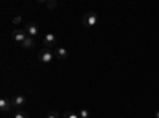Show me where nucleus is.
<instances>
[{"mask_svg":"<svg viewBox=\"0 0 159 118\" xmlns=\"http://www.w3.org/2000/svg\"><path fill=\"white\" fill-rule=\"evenodd\" d=\"M38 59L43 64H49V62H52V59H54V53H52L49 48H43L42 51H38Z\"/></svg>","mask_w":159,"mask_h":118,"instance_id":"f257e3e1","label":"nucleus"},{"mask_svg":"<svg viewBox=\"0 0 159 118\" xmlns=\"http://www.w3.org/2000/svg\"><path fill=\"white\" fill-rule=\"evenodd\" d=\"M81 21H83V26H86V27H94V26L97 24V15L94 11H89L83 16Z\"/></svg>","mask_w":159,"mask_h":118,"instance_id":"f03ea898","label":"nucleus"},{"mask_svg":"<svg viewBox=\"0 0 159 118\" xmlns=\"http://www.w3.org/2000/svg\"><path fill=\"white\" fill-rule=\"evenodd\" d=\"M27 37H29V35L25 34V31H24V29H15V31L11 32V38H13L15 42H19V43H22Z\"/></svg>","mask_w":159,"mask_h":118,"instance_id":"7ed1b4c3","label":"nucleus"},{"mask_svg":"<svg viewBox=\"0 0 159 118\" xmlns=\"http://www.w3.org/2000/svg\"><path fill=\"white\" fill-rule=\"evenodd\" d=\"M13 107H15V106H13V101H10V99H7V97L0 99V112H2L3 115L8 113Z\"/></svg>","mask_w":159,"mask_h":118,"instance_id":"20e7f679","label":"nucleus"},{"mask_svg":"<svg viewBox=\"0 0 159 118\" xmlns=\"http://www.w3.org/2000/svg\"><path fill=\"white\" fill-rule=\"evenodd\" d=\"M24 31H25V34H27L29 37H37L38 35V26L35 24V22H29L27 26L24 27Z\"/></svg>","mask_w":159,"mask_h":118,"instance_id":"39448f33","label":"nucleus"},{"mask_svg":"<svg viewBox=\"0 0 159 118\" xmlns=\"http://www.w3.org/2000/svg\"><path fill=\"white\" fill-rule=\"evenodd\" d=\"M56 40H57L56 35L49 32V34H46V35H45V38H43V43H45V46L51 48V46H54V45H56Z\"/></svg>","mask_w":159,"mask_h":118,"instance_id":"423d86ee","label":"nucleus"},{"mask_svg":"<svg viewBox=\"0 0 159 118\" xmlns=\"http://www.w3.org/2000/svg\"><path fill=\"white\" fill-rule=\"evenodd\" d=\"M56 56H57L59 59H67V58H69V51L65 50L64 46H59V48L56 50Z\"/></svg>","mask_w":159,"mask_h":118,"instance_id":"0eeeda50","label":"nucleus"},{"mask_svg":"<svg viewBox=\"0 0 159 118\" xmlns=\"http://www.w3.org/2000/svg\"><path fill=\"white\" fill-rule=\"evenodd\" d=\"M25 104V97L24 96H16L15 99H13V106L15 107H22Z\"/></svg>","mask_w":159,"mask_h":118,"instance_id":"6e6552de","label":"nucleus"},{"mask_svg":"<svg viewBox=\"0 0 159 118\" xmlns=\"http://www.w3.org/2000/svg\"><path fill=\"white\" fill-rule=\"evenodd\" d=\"M22 46H24V48H34V46H35L34 38H32V37H27V38L22 42Z\"/></svg>","mask_w":159,"mask_h":118,"instance_id":"1a4fd4ad","label":"nucleus"},{"mask_svg":"<svg viewBox=\"0 0 159 118\" xmlns=\"http://www.w3.org/2000/svg\"><path fill=\"white\" fill-rule=\"evenodd\" d=\"M62 118H80V115H76V113L67 110V112H64V113H62Z\"/></svg>","mask_w":159,"mask_h":118,"instance_id":"9d476101","label":"nucleus"},{"mask_svg":"<svg viewBox=\"0 0 159 118\" xmlns=\"http://www.w3.org/2000/svg\"><path fill=\"white\" fill-rule=\"evenodd\" d=\"M13 118H29V113H27V112L19 110V112H16L15 115H13Z\"/></svg>","mask_w":159,"mask_h":118,"instance_id":"9b49d317","label":"nucleus"},{"mask_svg":"<svg viewBox=\"0 0 159 118\" xmlns=\"http://www.w3.org/2000/svg\"><path fill=\"white\" fill-rule=\"evenodd\" d=\"M78 115H80V118H89V112H88L86 109H81Z\"/></svg>","mask_w":159,"mask_h":118,"instance_id":"f8f14e48","label":"nucleus"},{"mask_svg":"<svg viewBox=\"0 0 159 118\" xmlns=\"http://www.w3.org/2000/svg\"><path fill=\"white\" fill-rule=\"evenodd\" d=\"M46 118H61V115H59L57 112L52 110V112H49V113H48V116H46Z\"/></svg>","mask_w":159,"mask_h":118,"instance_id":"ddd939ff","label":"nucleus"},{"mask_svg":"<svg viewBox=\"0 0 159 118\" xmlns=\"http://www.w3.org/2000/svg\"><path fill=\"white\" fill-rule=\"evenodd\" d=\"M45 5H46L48 8H56V7H57V3L52 2V0H51V2H45Z\"/></svg>","mask_w":159,"mask_h":118,"instance_id":"4468645a","label":"nucleus"},{"mask_svg":"<svg viewBox=\"0 0 159 118\" xmlns=\"http://www.w3.org/2000/svg\"><path fill=\"white\" fill-rule=\"evenodd\" d=\"M21 21H22V18H19V16H16L15 19H13V24H19Z\"/></svg>","mask_w":159,"mask_h":118,"instance_id":"2eb2a0df","label":"nucleus"},{"mask_svg":"<svg viewBox=\"0 0 159 118\" xmlns=\"http://www.w3.org/2000/svg\"><path fill=\"white\" fill-rule=\"evenodd\" d=\"M156 118H159V110H157V112H156Z\"/></svg>","mask_w":159,"mask_h":118,"instance_id":"dca6fc26","label":"nucleus"},{"mask_svg":"<svg viewBox=\"0 0 159 118\" xmlns=\"http://www.w3.org/2000/svg\"><path fill=\"white\" fill-rule=\"evenodd\" d=\"M3 118H7V116H3Z\"/></svg>","mask_w":159,"mask_h":118,"instance_id":"f3484780","label":"nucleus"}]
</instances>
